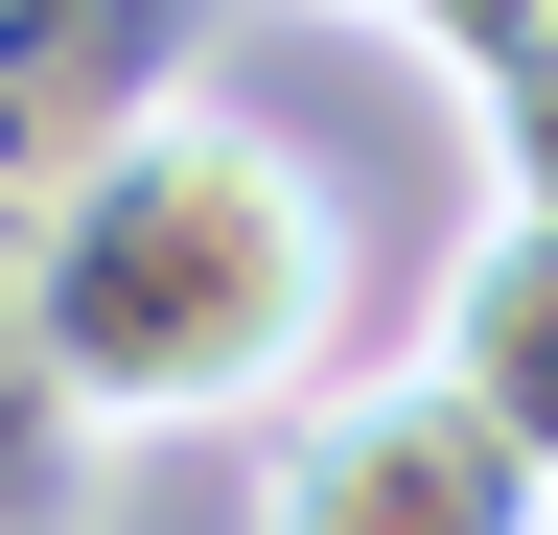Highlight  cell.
Returning a JSON list of instances; mask_svg holds the SVG:
<instances>
[{
	"mask_svg": "<svg viewBox=\"0 0 558 535\" xmlns=\"http://www.w3.org/2000/svg\"><path fill=\"white\" fill-rule=\"evenodd\" d=\"M0 326L47 420H279L349 326V210L326 163L233 94H117L24 210H0Z\"/></svg>",
	"mask_w": 558,
	"mask_h": 535,
	"instance_id": "cell-1",
	"label": "cell"
},
{
	"mask_svg": "<svg viewBox=\"0 0 558 535\" xmlns=\"http://www.w3.org/2000/svg\"><path fill=\"white\" fill-rule=\"evenodd\" d=\"M256 535H558V489L418 373H303L256 420Z\"/></svg>",
	"mask_w": 558,
	"mask_h": 535,
	"instance_id": "cell-2",
	"label": "cell"
},
{
	"mask_svg": "<svg viewBox=\"0 0 558 535\" xmlns=\"http://www.w3.org/2000/svg\"><path fill=\"white\" fill-rule=\"evenodd\" d=\"M418 396H465V420L558 489V210H488V233L442 256V303H418Z\"/></svg>",
	"mask_w": 558,
	"mask_h": 535,
	"instance_id": "cell-3",
	"label": "cell"
},
{
	"mask_svg": "<svg viewBox=\"0 0 558 535\" xmlns=\"http://www.w3.org/2000/svg\"><path fill=\"white\" fill-rule=\"evenodd\" d=\"M373 24H396V47H418L442 94H512L535 47H558V0H373Z\"/></svg>",
	"mask_w": 558,
	"mask_h": 535,
	"instance_id": "cell-4",
	"label": "cell"
},
{
	"mask_svg": "<svg viewBox=\"0 0 558 535\" xmlns=\"http://www.w3.org/2000/svg\"><path fill=\"white\" fill-rule=\"evenodd\" d=\"M465 117H488V210H558V47H535L512 94H465Z\"/></svg>",
	"mask_w": 558,
	"mask_h": 535,
	"instance_id": "cell-5",
	"label": "cell"
},
{
	"mask_svg": "<svg viewBox=\"0 0 558 535\" xmlns=\"http://www.w3.org/2000/svg\"><path fill=\"white\" fill-rule=\"evenodd\" d=\"M349 24H373V0H349Z\"/></svg>",
	"mask_w": 558,
	"mask_h": 535,
	"instance_id": "cell-6",
	"label": "cell"
}]
</instances>
